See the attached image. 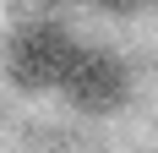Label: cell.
Returning a JSON list of instances; mask_svg holds the SVG:
<instances>
[{"instance_id": "obj_4", "label": "cell", "mask_w": 158, "mask_h": 153, "mask_svg": "<svg viewBox=\"0 0 158 153\" xmlns=\"http://www.w3.org/2000/svg\"><path fill=\"white\" fill-rule=\"evenodd\" d=\"M49 6H65V0H49Z\"/></svg>"}, {"instance_id": "obj_2", "label": "cell", "mask_w": 158, "mask_h": 153, "mask_svg": "<svg viewBox=\"0 0 158 153\" xmlns=\"http://www.w3.org/2000/svg\"><path fill=\"white\" fill-rule=\"evenodd\" d=\"M55 88H60L77 109H87V115H109V109L126 104L131 76H126V60L109 55V49H77V55L65 60V71H60Z\"/></svg>"}, {"instance_id": "obj_3", "label": "cell", "mask_w": 158, "mask_h": 153, "mask_svg": "<svg viewBox=\"0 0 158 153\" xmlns=\"http://www.w3.org/2000/svg\"><path fill=\"white\" fill-rule=\"evenodd\" d=\"M98 6H109V11H136V6H147V0H98Z\"/></svg>"}, {"instance_id": "obj_1", "label": "cell", "mask_w": 158, "mask_h": 153, "mask_svg": "<svg viewBox=\"0 0 158 153\" xmlns=\"http://www.w3.org/2000/svg\"><path fill=\"white\" fill-rule=\"evenodd\" d=\"M77 55V38L60 28V22H33V28H22L11 38V49H6V71H11V82L22 93H44L60 82L65 60Z\"/></svg>"}]
</instances>
